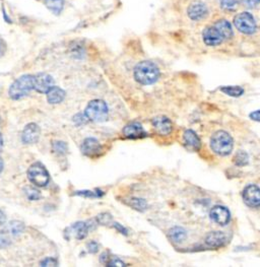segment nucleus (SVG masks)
I'll list each match as a JSON object with an SVG mask.
<instances>
[{
  "label": "nucleus",
  "mask_w": 260,
  "mask_h": 267,
  "mask_svg": "<svg viewBox=\"0 0 260 267\" xmlns=\"http://www.w3.org/2000/svg\"><path fill=\"white\" fill-rule=\"evenodd\" d=\"M133 74L137 83L143 86H150L159 80L160 69L152 61H142L135 66Z\"/></svg>",
  "instance_id": "1"
},
{
  "label": "nucleus",
  "mask_w": 260,
  "mask_h": 267,
  "mask_svg": "<svg viewBox=\"0 0 260 267\" xmlns=\"http://www.w3.org/2000/svg\"><path fill=\"white\" fill-rule=\"evenodd\" d=\"M233 147L234 140L228 132L219 130L212 134L210 138V148L215 155L227 157L232 152Z\"/></svg>",
  "instance_id": "2"
},
{
  "label": "nucleus",
  "mask_w": 260,
  "mask_h": 267,
  "mask_svg": "<svg viewBox=\"0 0 260 267\" xmlns=\"http://www.w3.org/2000/svg\"><path fill=\"white\" fill-rule=\"evenodd\" d=\"M233 26L238 32L246 36H252L258 30L256 20L254 16L249 12H242L237 14L233 19Z\"/></svg>",
  "instance_id": "3"
},
{
  "label": "nucleus",
  "mask_w": 260,
  "mask_h": 267,
  "mask_svg": "<svg viewBox=\"0 0 260 267\" xmlns=\"http://www.w3.org/2000/svg\"><path fill=\"white\" fill-rule=\"evenodd\" d=\"M35 87V75L26 74L18 79L10 88V97L13 100H20L26 97Z\"/></svg>",
  "instance_id": "4"
},
{
  "label": "nucleus",
  "mask_w": 260,
  "mask_h": 267,
  "mask_svg": "<svg viewBox=\"0 0 260 267\" xmlns=\"http://www.w3.org/2000/svg\"><path fill=\"white\" fill-rule=\"evenodd\" d=\"M108 107L102 100H94L86 108L85 116L94 122H102L108 118Z\"/></svg>",
  "instance_id": "5"
},
{
  "label": "nucleus",
  "mask_w": 260,
  "mask_h": 267,
  "mask_svg": "<svg viewBox=\"0 0 260 267\" xmlns=\"http://www.w3.org/2000/svg\"><path fill=\"white\" fill-rule=\"evenodd\" d=\"M209 14L208 6L202 0H193L187 7V16L192 22H203L209 17Z\"/></svg>",
  "instance_id": "6"
},
{
  "label": "nucleus",
  "mask_w": 260,
  "mask_h": 267,
  "mask_svg": "<svg viewBox=\"0 0 260 267\" xmlns=\"http://www.w3.org/2000/svg\"><path fill=\"white\" fill-rule=\"evenodd\" d=\"M28 178L34 185L38 187L46 186L50 180L48 171L41 163H35L29 168Z\"/></svg>",
  "instance_id": "7"
},
{
  "label": "nucleus",
  "mask_w": 260,
  "mask_h": 267,
  "mask_svg": "<svg viewBox=\"0 0 260 267\" xmlns=\"http://www.w3.org/2000/svg\"><path fill=\"white\" fill-rule=\"evenodd\" d=\"M202 41L207 47H217L226 40L214 25L206 26L202 31Z\"/></svg>",
  "instance_id": "8"
},
{
  "label": "nucleus",
  "mask_w": 260,
  "mask_h": 267,
  "mask_svg": "<svg viewBox=\"0 0 260 267\" xmlns=\"http://www.w3.org/2000/svg\"><path fill=\"white\" fill-rule=\"evenodd\" d=\"M243 200L245 204L251 208L260 206V188L256 185L250 184L243 190Z\"/></svg>",
  "instance_id": "9"
},
{
  "label": "nucleus",
  "mask_w": 260,
  "mask_h": 267,
  "mask_svg": "<svg viewBox=\"0 0 260 267\" xmlns=\"http://www.w3.org/2000/svg\"><path fill=\"white\" fill-rule=\"evenodd\" d=\"M24 230V224L20 221L11 222L6 230L0 233V246H7L11 243L12 239L21 234Z\"/></svg>",
  "instance_id": "10"
},
{
  "label": "nucleus",
  "mask_w": 260,
  "mask_h": 267,
  "mask_svg": "<svg viewBox=\"0 0 260 267\" xmlns=\"http://www.w3.org/2000/svg\"><path fill=\"white\" fill-rule=\"evenodd\" d=\"M209 215H210V218L219 225L228 224L231 219V213L229 209L221 205L213 206L209 212Z\"/></svg>",
  "instance_id": "11"
},
{
  "label": "nucleus",
  "mask_w": 260,
  "mask_h": 267,
  "mask_svg": "<svg viewBox=\"0 0 260 267\" xmlns=\"http://www.w3.org/2000/svg\"><path fill=\"white\" fill-rule=\"evenodd\" d=\"M54 87V80L51 75L46 73H39L35 75V87L34 90H36L38 93L41 94H47L48 91Z\"/></svg>",
  "instance_id": "12"
},
{
  "label": "nucleus",
  "mask_w": 260,
  "mask_h": 267,
  "mask_svg": "<svg viewBox=\"0 0 260 267\" xmlns=\"http://www.w3.org/2000/svg\"><path fill=\"white\" fill-rule=\"evenodd\" d=\"M40 133H41L40 128L37 124L35 123L28 124L23 131V135H22L23 142L26 144H32L37 142L39 140Z\"/></svg>",
  "instance_id": "13"
},
{
  "label": "nucleus",
  "mask_w": 260,
  "mask_h": 267,
  "mask_svg": "<svg viewBox=\"0 0 260 267\" xmlns=\"http://www.w3.org/2000/svg\"><path fill=\"white\" fill-rule=\"evenodd\" d=\"M227 236L222 232H211L205 238V244L209 248H221L227 243Z\"/></svg>",
  "instance_id": "14"
},
{
  "label": "nucleus",
  "mask_w": 260,
  "mask_h": 267,
  "mask_svg": "<svg viewBox=\"0 0 260 267\" xmlns=\"http://www.w3.org/2000/svg\"><path fill=\"white\" fill-rule=\"evenodd\" d=\"M153 126L156 129V131L161 135H168L172 132L173 125L169 118L165 116L156 117L153 120Z\"/></svg>",
  "instance_id": "15"
},
{
  "label": "nucleus",
  "mask_w": 260,
  "mask_h": 267,
  "mask_svg": "<svg viewBox=\"0 0 260 267\" xmlns=\"http://www.w3.org/2000/svg\"><path fill=\"white\" fill-rule=\"evenodd\" d=\"M183 142L185 146L191 151L199 150L201 146V141L198 135L193 130H186L183 134Z\"/></svg>",
  "instance_id": "16"
},
{
  "label": "nucleus",
  "mask_w": 260,
  "mask_h": 267,
  "mask_svg": "<svg viewBox=\"0 0 260 267\" xmlns=\"http://www.w3.org/2000/svg\"><path fill=\"white\" fill-rule=\"evenodd\" d=\"M123 134L127 138H131V139H137L146 136V132L144 131L143 127L136 122L126 125L123 129Z\"/></svg>",
  "instance_id": "17"
},
{
  "label": "nucleus",
  "mask_w": 260,
  "mask_h": 267,
  "mask_svg": "<svg viewBox=\"0 0 260 267\" xmlns=\"http://www.w3.org/2000/svg\"><path fill=\"white\" fill-rule=\"evenodd\" d=\"M101 150V144L95 138H87L82 144V151L88 157H94Z\"/></svg>",
  "instance_id": "18"
},
{
  "label": "nucleus",
  "mask_w": 260,
  "mask_h": 267,
  "mask_svg": "<svg viewBox=\"0 0 260 267\" xmlns=\"http://www.w3.org/2000/svg\"><path fill=\"white\" fill-rule=\"evenodd\" d=\"M217 30L220 32V34L224 36L226 41L231 40L234 37V28L233 25L226 19H218L217 21H215V23L213 24Z\"/></svg>",
  "instance_id": "19"
},
{
  "label": "nucleus",
  "mask_w": 260,
  "mask_h": 267,
  "mask_svg": "<svg viewBox=\"0 0 260 267\" xmlns=\"http://www.w3.org/2000/svg\"><path fill=\"white\" fill-rule=\"evenodd\" d=\"M64 98L65 92L58 87L51 88L47 93V101L50 104H59L64 100Z\"/></svg>",
  "instance_id": "20"
},
{
  "label": "nucleus",
  "mask_w": 260,
  "mask_h": 267,
  "mask_svg": "<svg viewBox=\"0 0 260 267\" xmlns=\"http://www.w3.org/2000/svg\"><path fill=\"white\" fill-rule=\"evenodd\" d=\"M169 237L175 243H182L186 239L187 233L181 226H174L169 231Z\"/></svg>",
  "instance_id": "21"
},
{
  "label": "nucleus",
  "mask_w": 260,
  "mask_h": 267,
  "mask_svg": "<svg viewBox=\"0 0 260 267\" xmlns=\"http://www.w3.org/2000/svg\"><path fill=\"white\" fill-rule=\"evenodd\" d=\"M46 8L54 15H60L64 8V0H44Z\"/></svg>",
  "instance_id": "22"
},
{
  "label": "nucleus",
  "mask_w": 260,
  "mask_h": 267,
  "mask_svg": "<svg viewBox=\"0 0 260 267\" xmlns=\"http://www.w3.org/2000/svg\"><path fill=\"white\" fill-rule=\"evenodd\" d=\"M219 9L226 13H234L238 10L239 0H217Z\"/></svg>",
  "instance_id": "23"
},
{
  "label": "nucleus",
  "mask_w": 260,
  "mask_h": 267,
  "mask_svg": "<svg viewBox=\"0 0 260 267\" xmlns=\"http://www.w3.org/2000/svg\"><path fill=\"white\" fill-rule=\"evenodd\" d=\"M70 230L72 231V233L75 234V237L79 240H83L87 237L88 234V224L86 222L83 221H79L77 223H75Z\"/></svg>",
  "instance_id": "24"
},
{
  "label": "nucleus",
  "mask_w": 260,
  "mask_h": 267,
  "mask_svg": "<svg viewBox=\"0 0 260 267\" xmlns=\"http://www.w3.org/2000/svg\"><path fill=\"white\" fill-rule=\"evenodd\" d=\"M220 92L230 96V97H234V98L241 97L244 94V90L238 86H236V87L235 86L222 87V88H220Z\"/></svg>",
  "instance_id": "25"
},
{
  "label": "nucleus",
  "mask_w": 260,
  "mask_h": 267,
  "mask_svg": "<svg viewBox=\"0 0 260 267\" xmlns=\"http://www.w3.org/2000/svg\"><path fill=\"white\" fill-rule=\"evenodd\" d=\"M248 162H249V157L243 150H239L234 157V164L238 167H244L248 165Z\"/></svg>",
  "instance_id": "26"
},
{
  "label": "nucleus",
  "mask_w": 260,
  "mask_h": 267,
  "mask_svg": "<svg viewBox=\"0 0 260 267\" xmlns=\"http://www.w3.org/2000/svg\"><path fill=\"white\" fill-rule=\"evenodd\" d=\"M128 204H129L131 207H133V208H135V209H137V210H139V211H143V210H145L146 207H147L146 202H145L143 199H140V198H131V199L129 200Z\"/></svg>",
  "instance_id": "27"
},
{
  "label": "nucleus",
  "mask_w": 260,
  "mask_h": 267,
  "mask_svg": "<svg viewBox=\"0 0 260 267\" xmlns=\"http://www.w3.org/2000/svg\"><path fill=\"white\" fill-rule=\"evenodd\" d=\"M25 191H26V195H27V197H28L30 200L35 201V200H38V199L41 197L40 192H39L37 189H35V188L30 187V188H27Z\"/></svg>",
  "instance_id": "28"
},
{
  "label": "nucleus",
  "mask_w": 260,
  "mask_h": 267,
  "mask_svg": "<svg viewBox=\"0 0 260 267\" xmlns=\"http://www.w3.org/2000/svg\"><path fill=\"white\" fill-rule=\"evenodd\" d=\"M241 5H243L245 8L253 10L256 9L260 5V0H239Z\"/></svg>",
  "instance_id": "29"
},
{
  "label": "nucleus",
  "mask_w": 260,
  "mask_h": 267,
  "mask_svg": "<svg viewBox=\"0 0 260 267\" xmlns=\"http://www.w3.org/2000/svg\"><path fill=\"white\" fill-rule=\"evenodd\" d=\"M97 219H98V221H99L100 223H102V224H107V223H109V222L112 220V217H111V215L108 214V213H103V214H100V215L97 217Z\"/></svg>",
  "instance_id": "30"
},
{
  "label": "nucleus",
  "mask_w": 260,
  "mask_h": 267,
  "mask_svg": "<svg viewBox=\"0 0 260 267\" xmlns=\"http://www.w3.org/2000/svg\"><path fill=\"white\" fill-rule=\"evenodd\" d=\"M58 262L54 258H46L41 262V266H57Z\"/></svg>",
  "instance_id": "31"
},
{
  "label": "nucleus",
  "mask_w": 260,
  "mask_h": 267,
  "mask_svg": "<svg viewBox=\"0 0 260 267\" xmlns=\"http://www.w3.org/2000/svg\"><path fill=\"white\" fill-rule=\"evenodd\" d=\"M78 195H82V196H85V197H91V198H94V197H100L101 194H97V192H93V191H79L77 193Z\"/></svg>",
  "instance_id": "32"
},
{
  "label": "nucleus",
  "mask_w": 260,
  "mask_h": 267,
  "mask_svg": "<svg viewBox=\"0 0 260 267\" xmlns=\"http://www.w3.org/2000/svg\"><path fill=\"white\" fill-rule=\"evenodd\" d=\"M54 148L57 152H65L67 150V145L64 142H55Z\"/></svg>",
  "instance_id": "33"
},
{
  "label": "nucleus",
  "mask_w": 260,
  "mask_h": 267,
  "mask_svg": "<svg viewBox=\"0 0 260 267\" xmlns=\"http://www.w3.org/2000/svg\"><path fill=\"white\" fill-rule=\"evenodd\" d=\"M88 248H89V251H90L91 253H97L98 250H99V245H98L97 242H94V241H93V242H91V243L89 244Z\"/></svg>",
  "instance_id": "34"
},
{
  "label": "nucleus",
  "mask_w": 260,
  "mask_h": 267,
  "mask_svg": "<svg viewBox=\"0 0 260 267\" xmlns=\"http://www.w3.org/2000/svg\"><path fill=\"white\" fill-rule=\"evenodd\" d=\"M108 266H125V263L119 259H113L109 260Z\"/></svg>",
  "instance_id": "35"
},
{
  "label": "nucleus",
  "mask_w": 260,
  "mask_h": 267,
  "mask_svg": "<svg viewBox=\"0 0 260 267\" xmlns=\"http://www.w3.org/2000/svg\"><path fill=\"white\" fill-rule=\"evenodd\" d=\"M249 116H250V118H251L252 120L260 122V110H257V111H254V112H252V113H251Z\"/></svg>",
  "instance_id": "36"
},
{
  "label": "nucleus",
  "mask_w": 260,
  "mask_h": 267,
  "mask_svg": "<svg viewBox=\"0 0 260 267\" xmlns=\"http://www.w3.org/2000/svg\"><path fill=\"white\" fill-rule=\"evenodd\" d=\"M114 227L117 230V231H119L120 233H122L123 235H127V230L123 226V225H121L120 223H117V222H114Z\"/></svg>",
  "instance_id": "37"
},
{
  "label": "nucleus",
  "mask_w": 260,
  "mask_h": 267,
  "mask_svg": "<svg viewBox=\"0 0 260 267\" xmlns=\"http://www.w3.org/2000/svg\"><path fill=\"white\" fill-rule=\"evenodd\" d=\"M5 221H6V215L2 210H0V224H3Z\"/></svg>",
  "instance_id": "38"
},
{
  "label": "nucleus",
  "mask_w": 260,
  "mask_h": 267,
  "mask_svg": "<svg viewBox=\"0 0 260 267\" xmlns=\"http://www.w3.org/2000/svg\"><path fill=\"white\" fill-rule=\"evenodd\" d=\"M3 145H4V139H3V135H2V133H0V149L3 148Z\"/></svg>",
  "instance_id": "39"
},
{
  "label": "nucleus",
  "mask_w": 260,
  "mask_h": 267,
  "mask_svg": "<svg viewBox=\"0 0 260 267\" xmlns=\"http://www.w3.org/2000/svg\"><path fill=\"white\" fill-rule=\"evenodd\" d=\"M3 170H4V162H3L2 158H0V173L3 172Z\"/></svg>",
  "instance_id": "40"
}]
</instances>
